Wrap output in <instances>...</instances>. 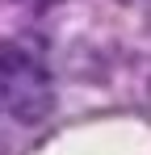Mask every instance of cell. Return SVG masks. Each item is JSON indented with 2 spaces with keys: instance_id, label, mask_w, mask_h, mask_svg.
<instances>
[{
  "instance_id": "6da1fadb",
  "label": "cell",
  "mask_w": 151,
  "mask_h": 155,
  "mask_svg": "<svg viewBox=\"0 0 151 155\" xmlns=\"http://www.w3.org/2000/svg\"><path fill=\"white\" fill-rule=\"evenodd\" d=\"M0 92H4V113L17 126H38L55 109V80H50L46 59L29 42H4L0 54Z\"/></svg>"
}]
</instances>
